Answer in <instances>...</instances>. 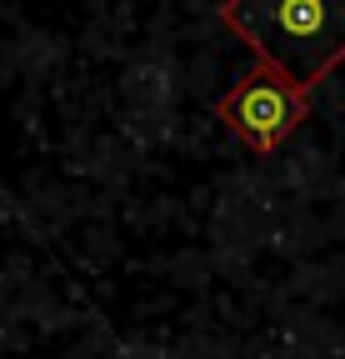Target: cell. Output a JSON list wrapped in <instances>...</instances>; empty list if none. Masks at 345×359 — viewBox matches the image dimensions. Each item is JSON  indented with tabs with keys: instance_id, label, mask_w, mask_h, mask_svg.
I'll return each instance as SVG.
<instances>
[{
	"instance_id": "obj_1",
	"label": "cell",
	"mask_w": 345,
	"mask_h": 359,
	"mask_svg": "<svg viewBox=\"0 0 345 359\" xmlns=\"http://www.w3.org/2000/svg\"><path fill=\"white\" fill-rule=\"evenodd\" d=\"M221 25L300 90L345 60V0H221Z\"/></svg>"
},
{
	"instance_id": "obj_2",
	"label": "cell",
	"mask_w": 345,
	"mask_h": 359,
	"mask_svg": "<svg viewBox=\"0 0 345 359\" xmlns=\"http://www.w3.org/2000/svg\"><path fill=\"white\" fill-rule=\"evenodd\" d=\"M306 115H311V90L285 80L275 65L245 70L240 85L215 100V120L255 155H275L290 135L306 125Z\"/></svg>"
}]
</instances>
